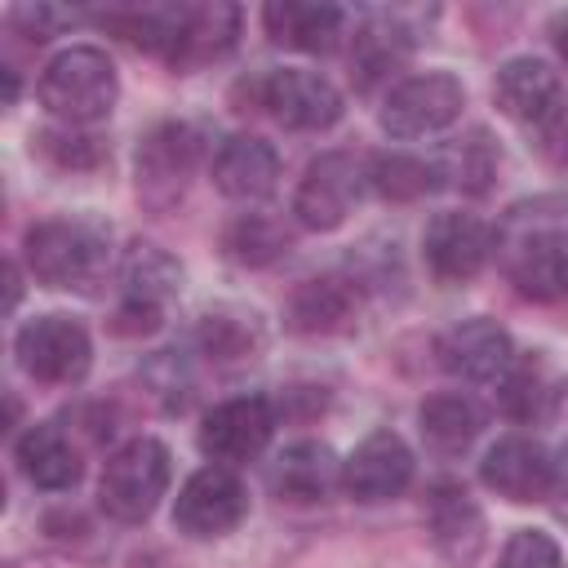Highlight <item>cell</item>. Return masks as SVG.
<instances>
[{
    "instance_id": "6da1fadb",
    "label": "cell",
    "mask_w": 568,
    "mask_h": 568,
    "mask_svg": "<svg viewBox=\"0 0 568 568\" xmlns=\"http://www.w3.org/2000/svg\"><path fill=\"white\" fill-rule=\"evenodd\" d=\"M493 257L524 297H568V195L510 204L493 231Z\"/></svg>"
},
{
    "instance_id": "7a4b0ae2",
    "label": "cell",
    "mask_w": 568,
    "mask_h": 568,
    "mask_svg": "<svg viewBox=\"0 0 568 568\" xmlns=\"http://www.w3.org/2000/svg\"><path fill=\"white\" fill-rule=\"evenodd\" d=\"M111 248V226L98 217H49L36 222L22 240L27 266L49 288H89Z\"/></svg>"
},
{
    "instance_id": "3957f363",
    "label": "cell",
    "mask_w": 568,
    "mask_h": 568,
    "mask_svg": "<svg viewBox=\"0 0 568 568\" xmlns=\"http://www.w3.org/2000/svg\"><path fill=\"white\" fill-rule=\"evenodd\" d=\"M120 98V75L111 58L93 44H71L49 58L40 71V102L62 124H93L106 120Z\"/></svg>"
},
{
    "instance_id": "277c9868",
    "label": "cell",
    "mask_w": 568,
    "mask_h": 568,
    "mask_svg": "<svg viewBox=\"0 0 568 568\" xmlns=\"http://www.w3.org/2000/svg\"><path fill=\"white\" fill-rule=\"evenodd\" d=\"M169 475H173V466H169V448L160 439L138 435V439L120 444L106 457L102 479H98L102 515H111L115 524H142L160 506V497L169 488Z\"/></svg>"
},
{
    "instance_id": "5b68a950",
    "label": "cell",
    "mask_w": 568,
    "mask_h": 568,
    "mask_svg": "<svg viewBox=\"0 0 568 568\" xmlns=\"http://www.w3.org/2000/svg\"><path fill=\"white\" fill-rule=\"evenodd\" d=\"M235 98H244L240 111H266L271 120H280L284 129H333L342 120V93L333 89L328 75L320 71H302V67H280L266 75H253L235 89Z\"/></svg>"
},
{
    "instance_id": "8992f818",
    "label": "cell",
    "mask_w": 568,
    "mask_h": 568,
    "mask_svg": "<svg viewBox=\"0 0 568 568\" xmlns=\"http://www.w3.org/2000/svg\"><path fill=\"white\" fill-rule=\"evenodd\" d=\"M182 293V266L160 244H133L120 262V306L115 333H155L164 324L169 302Z\"/></svg>"
},
{
    "instance_id": "52a82bcc",
    "label": "cell",
    "mask_w": 568,
    "mask_h": 568,
    "mask_svg": "<svg viewBox=\"0 0 568 568\" xmlns=\"http://www.w3.org/2000/svg\"><path fill=\"white\" fill-rule=\"evenodd\" d=\"M200 164V133L182 120H164L142 133L138 155H133V178H138V200L155 213L173 209Z\"/></svg>"
},
{
    "instance_id": "ba28073f",
    "label": "cell",
    "mask_w": 568,
    "mask_h": 568,
    "mask_svg": "<svg viewBox=\"0 0 568 568\" xmlns=\"http://www.w3.org/2000/svg\"><path fill=\"white\" fill-rule=\"evenodd\" d=\"M13 351H18V364L44 386H71L93 364V342H89L84 324L71 320V315L27 320L13 337Z\"/></svg>"
},
{
    "instance_id": "9c48e42d",
    "label": "cell",
    "mask_w": 568,
    "mask_h": 568,
    "mask_svg": "<svg viewBox=\"0 0 568 568\" xmlns=\"http://www.w3.org/2000/svg\"><path fill=\"white\" fill-rule=\"evenodd\" d=\"M493 102L528 133V142H537L568 115V93L541 58H510L493 80Z\"/></svg>"
},
{
    "instance_id": "30bf717a",
    "label": "cell",
    "mask_w": 568,
    "mask_h": 568,
    "mask_svg": "<svg viewBox=\"0 0 568 568\" xmlns=\"http://www.w3.org/2000/svg\"><path fill=\"white\" fill-rule=\"evenodd\" d=\"M364 186H368V160L328 151L306 164L297 195H293V213L306 231H337Z\"/></svg>"
},
{
    "instance_id": "8fae6325",
    "label": "cell",
    "mask_w": 568,
    "mask_h": 568,
    "mask_svg": "<svg viewBox=\"0 0 568 568\" xmlns=\"http://www.w3.org/2000/svg\"><path fill=\"white\" fill-rule=\"evenodd\" d=\"M466 106V89L448 71H426L395 84L382 102V129L390 138H426L448 129Z\"/></svg>"
},
{
    "instance_id": "7c38bea8",
    "label": "cell",
    "mask_w": 568,
    "mask_h": 568,
    "mask_svg": "<svg viewBox=\"0 0 568 568\" xmlns=\"http://www.w3.org/2000/svg\"><path fill=\"white\" fill-rule=\"evenodd\" d=\"M275 435V408L262 395H235L204 413L200 422V453L217 466L253 462Z\"/></svg>"
},
{
    "instance_id": "4fadbf2b",
    "label": "cell",
    "mask_w": 568,
    "mask_h": 568,
    "mask_svg": "<svg viewBox=\"0 0 568 568\" xmlns=\"http://www.w3.org/2000/svg\"><path fill=\"white\" fill-rule=\"evenodd\" d=\"M248 515V493L244 484L226 470V466H204L195 470L178 501H173V524L178 532L195 537V541H209V537H226L240 519Z\"/></svg>"
},
{
    "instance_id": "5bb4252c",
    "label": "cell",
    "mask_w": 568,
    "mask_h": 568,
    "mask_svg": "<svg viewBox=\"0 0 568 568\" xmlns=\"http://www.w3.org/2000/svg\"><path fill=\"white\" fill-rule=\"evenodd\" d=\"M426 532H430V546L435 555L448 564V568H475L484 546H488V524H484V510L475 506V497L453 484V479H439L430 493H426Z\"/></svg>"
},
{
    "instance_id": "9a60e30c",
    "label": "cell",
    "mask_w": 568,
    "mask_h": 568,
    "mask_svg": "<svg viewBox=\"0 0 568 568\" xmlns=\"http://www.w3.org/2000/svg\"><path fill=\"white\" fill-rule=\"evenodd\" d=\"M422 257L439 284H466L493 257V231L475 213H435L422 231Z\"/></svg>"
},
{
    "instance_id": "2e32d148",
    "label": "cell",
    "mask_w": 568,
    "mask_h": 568,
    "mask_svg": "<svg viewBox=\"0 0 568 568\" xmlns=\"http://www.w3.org/2000/svg\"><path fill=\"white\" fill-rule=\"evenodd\" d=\"M479 479L515 501V506H528V501H546L555 493V457L546 453L541 439H528V435H506L497 439L484 462H479Z\"/></svg>"
},
{
    "instance_id": "e0dca14e",
    "label": "cell",
    "mask_w": 568,
    "mask_h": 568,
    "mask_svg": "<svg viewBox=\"0 0 568 568\" xmlns=\"http://www.w3.org/2000/svg\"><path fill=\"white\" fill-rule=\"evenodd\" d=\"M413 479V453L395 430H373L364 435L351 457L342 462V488L355 501H386L404 493Z\"/></svg>"
},
{
    "instance_id": "ac0fdd59",
    "label": "cell",
    "mask_w": 568,
    "mask_h": 568,
    "mask_svg": "<svg viewBox=\"0 0 568 568\" xmlns=\"http://www.w3.org/2000/svg\"><path fill=\"white\" fill-rule=\"evenodd\" d=\"M435 355L439 364L453 373V377H466V382H497L510 364H515V342L510 333L497 324V320H462L453 324L439 342H435Z\"/></svg>"
},
{
    "instance_id": "d6986e66",
    "label": "cell",
    "mask_w": 568,
    "mask_h": 568,
    "mask_svg": "<svg viewBox=\"0 0 568 568\" xmlns=\"http://www.w3.org/2000/svg\"><path fill=\"white\" fill-rule=\"evenodd\" d=\"M355 311H359V288L342 275H320V280H302L288 293L284 324L302 337H333L355 324Z\"/></svg>"
},
{
    "instance_id": "ffe728a7",
    "label": "cell",
    "mask_w": 568,
    "mask_h": 568,
    "mask_svg": "<svg viewBox=\"0 0 568 568\" xmlns=\"http://www.w3.org/2000/svg\"><path fill=\"white\" fill-rule=\"evenodd\" d=\"M262 22L275 44L302 53H333L346 36V9L324 0H271L262 9Z\"/></svg>"
},
{
    "instance_id": "44dd1931",
    "label": "cell",
    "mask_w": 568,
    "mask_h": 568,
    "mask_svg": "<svg viewBox=\"0 0 568 568\" xmlns=\"http://www.w3.org/2000/svg\"><path fill=\"white\" fill-rule=\"evenodd\" d=\"M280 182V155L271 142L253 138V133H240V138H226L213 155V186L226 195V200H240V204H257L275 191Z\"/></svg>"
},
{
    "instance_id": "7402d4cb",
    "label": "cell",
    "mask_w": 568,
    "mask_h": 568,
    "mask_svg": "<svg viewBox=\"0 0 568 568\" xmlns=\"http://www.w3.org/2000/svg\"><path fill=\"white\" fill-rule=\"evenodd\" d=\"M266 484L280 501H320L342 484V462L328 444L297 439L266 466Z\"/></svg>"
},
{
    "instance_id": "603a6c76",
    "label": "cell",
    "mask_w": 568,
    "mask_h": 568,
    "mask_svg": "<svg viewBox=\"0 0 568 568\" xmlns=\"http://www.w3.org/2000/svg\"><path fill=\"white\" fill-rule=\"evenodd\" d=\"M13 453H18L22 475H27L36 488H44V493H62V488H71V484L80 479V453H75V444L67 439V430L53 426V422L27 426V430L18 435V444H13Z\"/></svg>"
},
{
    "instance_id": "cb8c5ba5",
    "label": "cell",
    "mask_w": 568,
    "mask_h": 568,
    "mask_svg": "<svg viewBox=\"0 0 568 568\" xmlns=\"http://www.w3.org/2000/svg\"><path fill=\"white\" fill-rule=\"evenodd\" d=\"M417 426H422V439H426L430 453L453 457V453H466L475 444V435L484 430V413L470 395L444 390V395H430L417 408Z\"/></svg>"
},
{
    "instance_id": "d4e9b609",
    "label": "cell",
    "mask_w": 568,
    "mask_h": 568,
    "mask_svg": "<svg viewBox=\"0 0 568 568\" xmlns=\"http://www.w3.org/2000/svg\"><path fill=\"white\" fill-rule=\"evenodd\" d=\"M240 36V9L235 4H186L182 31H178V53L173 67H200L222 58Z\"/></svg>"
},
{
    "instance_id": "484cf974",
    "label": "cell",
    "mask_w": 568,
    "mask_h": 568,
    "mask_svg": "<svg viewBox=\"0 0 568 568\" xmlns=\"http://www.w3.org/2000/svg\"><path fill=\"white\" fill-rule=\"evenodd\" d=\"M408 53H413V40L395 18H368L351 36V75L359 89H373L377 80L399 71L408 62Z\"/></svg>"
},
{
    "instance_id": "4316f807",
    "label": "cell",
    "mask_w": 568,
    "mask_h": 568,
    "mask_svg": "<svg viewBox=\"0 0 568 568\" xmlns=\"http://www.w3.org/2000/svg\"><path fill=\"white\" fill-rule=\"evenodd\" d=\"M430 164H435L439 186H453V191H462V195H484V191L493 186V178H497L501 155H497V142H493L484 129H470L466 138L439 146Z\"/></svg>"
},
{
    "instance_id": "83f0119b",
    "label": "cell",
    "mask_w": 568,
    "mask_h": 568,
    "mask_svg": "<svg viewBox=\"0 0 568 568\" xmlns=\"http://www.w3.org/2000/svg\"><path fill=\"white\" fill-rule=\"evenodd\" d=\"M497 404L506 417L515 422H537L550 413L555 404V382L546 373L541 359H515L501 377H497Z\"/></svg>"
},
{
    "instance_id": "f1b7e54d",
    "label": "cell",
    "mask_w": 568,
    "mask_h": 568,
    "mask_svg": "<svg viewBox=\"0 0 568 568\" xmlns=\"http://www.w3.org/2000/svg\"><path fill=\"white\" fill-rule=\"evenodd\" d=\"M368 186L390 204H413V200L430 195L439 186V178H435L430 160H417V155H404V151H386V155L368 160Z\"/></svg>"
},
{
    "instance_id": "f546056e",
    "label": "cell",
    "mask_w": 568,
    "mask_h": 568,
    "mask_svg": "<svg viewBox=\"0 0 568 568\" xmlns=\"http://www.w3.org/2000/svg\"><path fill=\"white\" fill-rule=\"evenodd\" d=\"M222 248H226V257L240 262V266H266V262H275V257L288 248V235H284V226L271 222L266 213H240V217L226 226Z\"/></svg>"
},
{
    "instance_id": "4dcf8cb0",
    "label": "cell",
    "mask_w": 568,
    "mask_h": 568,
    "mask_svg": "<svg viewBox=\"0 0 568 568\" xmlns=\"http://www.w3.org/2000/svg\"><path fill=\"white\" fill-rule=\"evenodd\" d=\"M36 146H40L58 169H93V164H102V155H106V146H102L98 138L75 133L71 124H67V129H44V133L36 138Z\"/></svg>"
},
{
    "instance_id": "1f68e13d",
    "label": "cell",
    "mask_w": 568,
    "mask_h": 568,
    "mask_svg": "<svg viewBox=\"0 0 568 568\" xmlns=\"http://www.w3.org/2000/svg\"><path fill=\"white\" fill-rule=\"evenodd\" d=\"M497 568H564V559H559V546H555L550 532H541V528H519V532H510V541L501 546Z\"/></svg>"
},
{
    "instance_id": "d6a6232c",
    "label": "cell",
    "mask_w": 568,
    "mask_h": 568,
    "mask_svg": "<svg viewBox=\"0 0 568 568\" xmlns=\"http://www.w3.org/2000/svg\"><path fill=\"white\" fill-rule=\"evenodd\" d=\"M200 346H204L213 359H235V355H248L253 333H248L244 320H231V315H204V324H200Z\"/></svg>"
},
{
    "instance_id": "836d02e7",
    "label": "cell",
    "mask_w": 568,
    "mask_h": 568,
    "mask_svg": "<svg viewBox=\"0 0 568 568\" xmlns=\"http://www.w3.org/2000/svg\"><path fill=\"white\" fill-rule=\"evenodd\" d=\"M13 22H27V31H31V40H49V36H58V27H67V22H75V13L71 9H53V4H27V9H13Z\"/></svg>"
},
{
    "instance_id": "e575fe53",
    "label": "cell",
    "mask_w": 568,
    "mask_h": 568,
    "mask_svg": "<svg viewBox=\"0 0 568 568\" xmlns=\"http://www.w3.org/2000/svg\"><path fill=\"white\" fill-rule=\"evenodd\" d=\"M550 40H555V49H559V58L568 62V9H559V13L550 18Z\"/></svg>"
},
{
    "instance_id": "d590c367",
    "label": "cell",
    "mask_w": 568,
    "mask_h": 568,
    "mask_svg": "<svg viewBox=\"0 0 568 568\" xmlns=\"http://www.w3.org/2000/svg\"><path fill=\"white\" fill-rule=\"evenodd\" d=\"M555 497H564L559 501V510L568 515V448L559 453V462H555Z\"/></svg>"
}]
</instances>
